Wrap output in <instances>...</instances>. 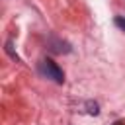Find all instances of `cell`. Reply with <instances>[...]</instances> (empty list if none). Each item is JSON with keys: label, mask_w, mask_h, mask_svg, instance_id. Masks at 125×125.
Instances as JSON below:
<instances>
[{"label": "cell", "mask_w": 125, "mask_h": 125, "mask_svg": "<svg viewBox=\"0 0 125 125\" xmlns=\"http://www.w3.org/2000/svg\"><path fill=\"white\" fill-rule=\"evenodd\" d=\"M41 72H43L47 78H53L57 84H62V82H64V74H62V70H61L51 59L41 61Z\"/></svg>", "instance_id": "6da1fadb"}, {"label": "cell", "mask_w": 125, "mask_h": 125, "mask_svg": "<svg viewBox=\"0 0 125 125\" xmlns=\"http://www.w3.org/2000/svg\"><path fill=\"white\" fill-rule=\"evenodd\" d=\"M49 49L53 51V53H68L70 51V47H68V43H64V41H61V39H49Z\"/></svg>", "instance_id": "7a4b0ae2"}, {"label": "cell", "mask_w": 125, "mask_h": 125, "mask_svg": "<svg viewBox=\"0 0 125 125\" xmlns=\"http://www.w3.org/2000/svg\"><path fill=\"white\" fill-rule=\"evenodd\" d=\"M86 107H88V113H92V115H98V111H100L96 102H88V104H86Z\"/></svg>", "instance_id": "3957f363"}, {"label": "cell", "mask_w": 125, "mask_h": 125, "mask_svg": "<svg viewBox=\"0 0 125 125\" xmlns=\"http://www.w3.org/2000/svg\"><path fill=\"white\" fill-rule=\"evenodd\" d=\"M115 25H117L119 29H123V31H125V18L117 16V18H115Z\"/></svg>", "instance_id": "277c9868"}]
</instances>
